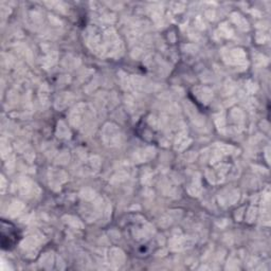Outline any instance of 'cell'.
Here are the masks:
<instances>
[{
  "label": "cell",
  "mask_w": 271,
  "mask_h": 271,
  "mask_svg": "<svg viewBox=\"0 0 271 271\" xmlns=\"http://www.w3.org/2000/svg\"><path fill=\"white\" fill-rule=\"evenodd\" d=\"M3 223L8 228V233H7V231L2 229V242L7 240V239L9 240L8 243L3 248H4V249L10 250L11 248H13L16 245V243L18 242V234H17L16 228L14 227L12 223L7 222L6 220H3Z\"/></svg>",
  "instance_id": "1"
}]
</instances>
